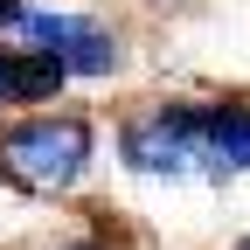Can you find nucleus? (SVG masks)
<instances>
[{"label": "nucleus", "instance_id": "2", "mask_svg": "<svg viewBox=\"0 0 250 250\" xmlns=\"http://www.w3.org/2000/svg\"><path fill=\"white\" fill-rule=\"evenodd\" d=\"M118 167L139 181H208L202 160V98H160L118 125Z\"/></svg>", "mask_w": 250, "mask_h": 250}, {"label": "nucleus", "instance_id": "3", "mask_svg": "<svg viewBox=\"0 0 250 250\" xmlns=\"http://www.w3.org/2000/svg\"><path fill=\"white\" fill-rule=\"evenodd\" d=\"M0 42H14V49H42L56 56V70L62 77H118L125 70V35L104 21V14H70V7H21V21L7 28Z\"/></svg>", "mask_w": 250, "mask_h": 250}, {"label": "nucleus", "instance_id": "6", "mask_svg": "<svg viewBox=\"0 0 250 250\" xmlns=\"http://www.w3.org/2000/svg\"><path fill=\"white\" fill-rule=\"evenodd\" d=\"M56 250H111V243H104L98 229H90V236H70V243H56Z\"/></svg>", "mask_w": 250, "mask_h": 250}, {"label": "nucleus", "instance_id": "1", "mask_svg": "<svg viewBox=\"0 0 250 250\" xmlns=\"http://www.w3.org/2000/svg\"><path fill=\"white\" fill-rule=\"evenodd\" d=\"M98 167V125L83 111H28L0 125V181L14 195L62 202Z\"/></svg>", "mask_w": 250, "mask_h": 250}, {"label": "nucleus", "instance_id": "4", "mask_svg": "<svg viewBox=\"0 0 250 250\" xmlns=\"http://www.w3.org/2000/svg\"><path fill=\"white\" fill-rule=\"evenodd\" d=\"M202 160H208V181L250 174V104L243 98H202Z\"/></svg>", "mask_w": 250, "mask_h": 250}, {"label": "nucleus", "instance_id": "8", "mask_svg": "<svg viewBox=\"0 0 250 250\" xmlns=\"http://www.w3.org/2000/svg\"><path fill=\"white\" fill-rule=\"evenodd\" d=\"M236 250H250V236H243V243H236Z\"/></svg>", "mask_w": 250, "mask_h": 250}, {"label": "nucleus", "instance_id": "5", "mask_svg": "<svg viewBox=\"0 0 250 250\" xmlns=\"http://www.w3.org/2000/svg\"><path fill=\"white\" fill-rule=\"evenodd\" d=\"M62 83H70V77L56 70V56L0 42V104H56Z\"/></svg>", "mask_w": 250, "mask_h": 250}, {"label": "nucleus", "instance_id": "7", "mask_svg": "<svg viewBox=\"0 0 250 250\" xmlns=\"http://www.w3.org/2000/svg\"><path fill=\"white\" fill-rule=\"evenodd\" d=\"M21 7H28V0H0V35H7V28L21 21Z\"/></svg>", "mask_w": 250, "mask_h": 250}]
</instances>
